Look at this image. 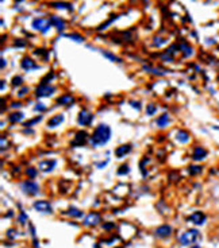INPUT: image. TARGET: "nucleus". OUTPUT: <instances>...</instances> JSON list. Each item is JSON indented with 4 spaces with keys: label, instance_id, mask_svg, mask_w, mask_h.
<instances>
[{
    "label": "nucleus",
    "instance_id": "0eeeda50",
    "mask_svg": "<svg viewBox=\"0 0 219 248\" xmlns=\"http://www.w3.org/2000/svg\"><path fill=\"white\" fill-rule=\"evenodd\" d=\"M33 206H34V209L39 213H51V210H53L49 201H41V200L35 201V202L33 204Z\"/></svg>",
    "mask_w": 219,
    "mask_h": 248
},
{
    "label": "nucleus",
    "instance_id": "20e7f679",
    "mask_svg": "<svg viewBox=\"0 0 219 248\" xmlns=\"http://www.w3.org/2000/svg\"><path fill=\"white\" fill-rule=\"evenodd\" d=\"M51 23L50 21H46V19L44 18H37L33 21V27L35 28V30H39L42 31V33H47V30L50 28Z\"/></svg>",
    "mask_w": 219,
    "mask_h": 248
},
{
    "label": "nucleus",
    "instance_id": "4468645a",
    "mask_svg": "<svg viewBox=\"0 0 219 248\" xmlns=\"http://www.w3.org/2000/svg\"><path fill=\"white\" fill-rule=\"evenodd\" d=\"M130 151H131V145H122L118 148H115V155H116V158H123Z\"/></svg>",
    "mask_w": 219,
    "mask_h": 248
},
{
    "label": "nucleus",
    "instance_id": "f3484780",
    "mask_svg": "<svg viewBox=\"0 0 219 248\" xmlns=\"http://www.w3.org/2000/svg\"><path fill=\"white\" fill-rule=\"evenodd\" d=\"M21 65H22V69H23V70H26V72H28V70H34V69H37L35 62H34L31 58H23Z\"/></svg>",
    "mask_w": 219,
    "mask_h": 248
},
{
    "label": "nucleus",
    "instance_id": "9d476101",
    "mask_svg": "<svg viewBox=\"0 0 219 248\" xmlns=\"http://www.w3.org/2000/svg\"><path fill=\"white\" fill-rule=\"evenodd\" d=\"M56 165H57V162L54 159H46V161H42V162H39V165H38V167H39V170L41 171H44V173H49V171H51V170L56 167Z\"/></svg>",
    "mask_w": 219,
    "mask_h": 248
},
{
    "label": "nucleus",
    "instance_id": "bb28decb",
    "mask_svg": "<svg viewBox=\"0 0 219 248\" xmlns=\"http://www.w3.org/2000/svg\"><path fill=\"white\" fill-rule=\"evenodd\" d=\"M129 171H130L129 166H127V165H122V166H120V169L118 170V174H119V175H123V174H127Z\"/></svg>",
    "mask_w": 219,
    "mask_h": 248
},
{
    "label": "nucleus",
    "instance_id": "37998d69",
    "mask_svg": "<svg viewBox=\"0 0 219 248\" xmlns=\"http://www.w3.org/2000/svg\"><path fill=\"white\" fill-rule=\"evenodd\" d=\"M194 248H200V247H199V246H195V247H194Z\"/></svg>",
    "mask_w": 219,
    "mask_h": 248
},
{
    "label": "nucleus",
    "instance_id": "58836bf2",
    "mask_svg": "<svg viewBox=\"0 0 219 248\" xmlns=\"http://www.w3.org/2000/svg\"><path fill=\"white\" fill-rule=\"evenodd\" d=\"M5 147H8L5 146V138H2V150H5Z\"/></svg>",
    "mask_w": 219,
    "mask_h": 248
},
{
    "label": "nucleus",
    "instance_id": "ddd939ff",
    "mask_svg": "<svg viewBox=\"0 0 219 248\" xmlns=\"http://www.w3.org/2000/svg\"><path fill=\"white\" fill-rule=\"evenodd\" d=\"M171 233H172L171 225H161L155 229V235L158 237H168V236H171Z\"/></svg>",
    "mask_w": 219,
    "mask_h": 248
},
{
    "label": "nucleus",
    "instance_id": "39448f33",
    "mask_svg": "<svg viewBox=\"0 0 219 248\" xmlns=\"http://www.w3.org/2000/svg\"><path fill=\"white\" fill-rule=\"evenodd\" d=\"M102 221V217H100L99 213L96 212H91L89 215L87 216V217L84 218V221H83V224H84L85 227H96L97 224Z\"/></svg>",
    "mask_w": 219,
    "mask_h": 248
},
{
    "label": "nucleus",
    "instance_id": "e433bc0d",
    "mask_svg": "<svg viewBox=\"0 0 219 248\" xmlns=\"http://www.w3.org/2000/svg\"><path fill=\"white\" fill-rule=\"evenodd\" d=\"M35 111L44 112V111H46V107L44 105V104H37V105H35Z\"/></svg>",
    "mask_w": 219,
    "mask_h": 248
},
{
    "label": "nucleus",
    "instance_id": "473e14b6",
    "mask_svg": "<svg viewBox=\"0 0 219 248\" xmlns=\"http://www.w3.org/2000/svg\"><path fill=\"white\" fill-rule=\"evenodd\" d=\"M27 218H28L27 215H26V213L22 210V212H21V216H19V223H21V224H25L26 221H27Z\"/></svg>",
    "mask_w": 219,
    "mask_h": 248
},
{
    "label": "nucleus",
    "instance_id": "6e6552de",
    "mask_svg": "<svg viewBox=\"0 0 219 248\" xmlns=\"http://www.w3.org/2000/svg\"><path fill=\"white\" fill-rule=\"evenodd\" d=\"M92 120H93V115L89 113L88 111H80L79 117H77V123L80 126H91Z\"/></svg>",
    "mask_w": 219,
    "mask_h": 248
},
{
    "label": "nucleus",
    "instance_id": "aec40b11",
    "mask_svg": "<svg viewBox=\"0 0 219 248\" xmlns=\"http://www.w3.org/2000/svg\"><path fill=\"white\" fill-rule=\"evenodd\" d=\"M57 101H58V104H61V105H70V104H73L74 99L72 96H69V94H64V96H61Z\"/></svg>",
    "mask_w": 219,
    "mask_h": 248
},
{
    "label": "nucleus",
    "instance_id": "cd10ccee",
    "mask_svg": "<svg viewBox=\"0 0 219 248\" xmlns=\"http://www.w3.org/2000/svg\"><path fill=\"white\" fill-rule=\"evenodd\" d=\"M41 119H42V116H37L35 119L28 120V122L26 123L25 126H26V127H31V126H34V124H35V123H39V122H41Z\"/></svg>",
    "mask_w": 219,
    "mask_h": 248
},
{
    "label": "nucleus",
    "instance_id": "412c9836",
    "mask_svg": "<svg viewBox=\"0 0 219 248\" xmlns=\"http://www.w3.org/2000/svg\"><path fill=\"white\" fill-rule=\"evenodd\" d=\"M50 23H51L53 26H56L58 30H62V28L65 27V22L62 21V19L57 18V16H53V18H50Z\"/></svg>",
    "mask_w": 219,
    "mask_h": 248
},
{
    "label": "nucleus",
    "instance_id": "a211bd4d",
    "mask_svg": "<svg viewBox=\"0 0 219 248\" xmlns=\"http://www.w3.org/2000/svg\"><path fill=\"white\" fill-rule=\"evenodd\" d=\"M176 140L178 143H188L189 142V134L187 131H177L176 134Z\"/></svg>",
    "mask_w": 219,
    "mask_h": 248
},
{
    "label": "nucleus",
    "instance_id": "2f4dec72",
    "mask_svg": "<svg viewBox=\"0 0 219 248\" xmlns=\"http://www.w3.org/2000/svg\"><path fill=\"white\" fill-rule=\"evenodd\" d=\"M22 81H23V80H22V77H19V76H15V77H14V78H12V85H14V86L22 85Z\"/></svg>",
    "mask_w": 219,
    "mask_h": 248
},
{
    "label": "nucleus",
    "instance_id": "4c0bfd02",
    "mask_svg": "<svg viewBox=\"0 0 219 248\" xmlns=\"http://www.w3.org/2000/svg\"><path fill=\"white\" fill-rule=\"evenodd\" d=\"M112 228H115V224H112V223H107L103 225V229H112Z\"/></svg>",
    "mask_w": 219,
    "mask_h": 248
},
{
    "label": "nucleus",
    "instance_id": "9b49d317",
    "mask_svg": "<svg viewBox=\"0 0 219 248\" xmlns=\"http://www.w3.org/2000/svg\"><path fill=\"white\" fill-rule=\"evenodd\" d=\"M88 138V134L85 131H80L76 134V138H74V140L72 142V146L73 147H79V146H83V143L87 140Z\"/></svg>",
    "mask_w": 219,
    "mask_h": 248
},
{
    "label": "nucleus",
    "instance_id": "393cba45",
    "mask_svg": "<svg viewBox=\"0 0 219 248\" xmlns=\"http://www.w3.org/2000/svg\"><path fill=\"white\" fill-rule=\"evenodd\" d=\"M201 166H189V169H188V171H189V174L191 175H196V174H199V173H201Z\"/></svg>",
    "mask_w": 219,
    "mask_h": 248
},
{
    "label": "nucleus",
    "instance_id": "c756f323",
    "mask_svg": "<svg viewBox=\"0 0 219 248\" xmlns=\"http://www.w3.org/2000/svg\"><path fill=\"white\" fill-rule=\"evenodd\" d=\"M66 37L73 39V41H76V42H83V37H80L79 34H70V35H66Z\"/></svg>",
    "mask_w": 219,
    "mask_h": 248
},
{
    "label": "nucleus",
    "instance_id": "7ed1b4c3",
    "mask_svg": "<svg viewBox=\"0 0 219 248\" xmlns=\"http://www.w3.org/2000/svg\"><path fill=\"white\" fill-rule=\"evenodd\" d=\"M21 187H22V192L25 193V194H28V196H34L39 192V185L31 180L25 181L21 185Z\"/></svg>",
    "mask_w": 219,
    "mask_h": 248
},
{
    "label": "nucleus",
    "instance_id": "f8f14e48",
    "mask_svg": "<svg viewBox=\"0 0 219 248\" xmlns=\"http://www.w3.org/2000/svg\"><path fill=\"white\" fill-rule=\"evenodd\" d=\"M207 157V151L206 148H203V147H196V148L194 150V152H192V159L194 161H203L206 159Z\"/></svg>",
    "mask_w": 219,
    "mask_h": 248
},
{
    "label": "nucleus",
    "instance_id": "a878e982",
    "mask_svg": "<svg viewBox=\"0 0 219 248\" xmlns=\"http://www.w3.org/2000/svg\"><path fill=\"white\" fill-rule=\"evenodd\" d=\"M102 54L104 57H107V58L109 59V61H112V62H120V59L118 58V57H115L114 54H111V53H108V51H102Z\"/></svg>",
    "mask_w": 219,
    "mask_h": 248
},
{
    "label": "nucleus",
    "instance_id": "6ab92c4d",
    "mask_svg": "<svg viewBox=\"0 0 219 248\" xmlns=\"http://www.w3.org/2000/svg\"><path fill=\"white\" fill-rule=\"evenodd\" d=\"M23 117H25V115H23L22 112H14V113H11L10 116H8V122L12 123V124H15V123L21 122Z\"/></svg>",
    "mask_w": 219,
    "mask_h": 248
},
{
    "label": "nucleus",
    "instance_id": "c9c22d12",
    "mask_svg": "<svg viewBox=\"0 0 219 248\" xmlns=\"http://www.w3.org/2000/svg\"><path fill=\"white\" fill-rule=\"evenodd\" d=\"M16 235H18V233H15V231H14V229H8V232H7V236H8V237H10V239H14V237H16Z\"/></svg>",
    "mask_w": 219,
    "mask_h": 248
},
{
    "label": "nucleus",
    "instance_id": "f257e3e1",
    "mask_svg": "<svg viewBox=\"0 0 219 248\" xmlns=\"http://www.w3.org/2000/svg\"><path fill=\"white\" fill-rule=\"evenodd\" d=\"M109 138H111V128L107 124L102 123L95 128L93 134L91 136V145L93 147H100L106 145L109 140Z\"/></svg>",
    "mask_w": 219,
    "mask_h": 248
},
{
    "label": "nucleus",
    "instance_id": "a19ab883",
    "mask_svg": "<svg viewBox=\"0 0 219 248\" xmlns=\"http://www.w3.org/2000/svg\"><path fill=\"white\" fill-rule=\"evenodd\" d=\"M2 68H5V59L2 58Z\"/></svg>",
    "mask_w": 219,
    "mask_h": 248
},
{
    "label": "nucleus",
    "instance_id": "423d86ee",
    "mask_svg": "<svg viewBox=\"0 0 219 248\" xmlns=\"http://www.w3.org/2000/svg\"><path fill=\"white\" fill-rule=\"evenodd\" d=\"M56 92V88L54 86H50V85H42L38 86L35 91V96L37 97H49Z\"/></svg>",
    "mask_w": 219,
    "mask_h": 248
},
{
    "label": "nucleus",
    "instance_id": "b1692460",
    "mask_svg": "<svg viewBox=\"0 0 219 248\" xmlns=\"http://www.w3.org/2000/svg\"><path fill=\"white\" fill-rule=\"evenodd\" d=\"M180 50L183 51L185 57H188V56H191V54H192V49L189 47L188 45H184V43H183V45H180Z\"/></svg>",
    "mask_w": 219,
    "mask_h": 248
},
{
    "label": "nucleus",
    "instance_id": "4be33fe9",
    "mask_svg": "<svg viewBox=\"0 0 219 248\" xmlns=\"http://www.w3.org/2000/svg\"><path fill=\"white\" fill-rule=\"evenodd\" d=\"M155 112H157V105H155L154 103H149L148 105H146V115L153 116Z\"/></svg>",
    "mask_w": 219,
    "mask_h": 248
},
{
    "label": "nucleus",
    "instance_id": "c85d7f7f",
    "mask_svg": "<svg viewBox=\"0 0 219 248\" xmlns=\"http://www.w3.org/2000/svg\"><path fill=\"white\" fill-rule=\"evenodd\" d=\"M26 173H27L28 178H35V177H37V170L34 169V167H28Z\"/></svg>",
    "mask_w": 219,
    "mask_h": 248
},
{
    "label": "nucleus",
    "instance_id": "1a4fd4ad",
    "mask_svg": "<svg viewBox=\"0 0 219 248\" xmlns=\"http://www.w3.org/2000/svg\"><path fill=\"white\" fill-rule=\"evenodd\" d=\"M206 218L207 217L203 212H194L191 215V217H189V221L196 224V225H203V224L206 223Z\"/></svg>",
    "mask_w": 219,
    "mask_h": 248
},
{
    "label": "nucleus",
    "instance_id": "7c9ffc66",
    "mask_svg": "<svg viewBox=\"0 0 219 248\" xmlns=\"http://www.w3.org/2000/svg\"><path fill=\"white\" fill-rule=\"evenodd\" d=\"M54 7H57V8H66V10H72V5H70V4H66V3H57V4H54Z\"/></svg>",
    "mask_w": 219,
    "mask_h": 248
},
{
    "label": "nucleus",
    "instance_id": "79ce46f5",
    "mask_svg": "<svg viewBox=\"0 0 219 248\" xmlns=\"http://www.w3.org/2000/svg\"><path fill=\"white\" fill-rule=\"evenodd\" d=\"M12 107H14V108H16V107H18V108H19V107H21V104H19V103H18V104H16V103H14V104H12Z\"/></svg>",
    "mask_w": 219,
    "mask_h": 248
},
{
    "label": "nucleus",
    "instance_id": "f704fd0d",
    "mask_svg": "<svg viewBox=\"0 0 219 248\" xmlns=\"http://www.w3.org/2000/svg\"><path fill=\"white\" fill-rule=\"evenodd\" d=\"M130 105L132 107V108L137 109V111H139L141 109V103L139 101H130Z\"/></svg>",
    "mask_w": 219,
    "mask_h": 248
},
{
    "label": "nucleus",
    "instance_id": "2eb2a0df",
    "mask_svg": "<svg viewBox=\"0 0 219 248\" xmlns=\"http://www.w3.org/2000/svg\"><path fill=\"white\" fill-rule=\"evenodd\" d=\"M169 122H171V117H169V113H161L160 116H158V119L155 120V124H157L160 128H164V127H166L169 124Z\"/></svg>",
    "mask_w": 219,
    "mask_h": 248
},
{
    "label": "nucleus",
    "instance_id": "ea45409f",
    "mask_svg": "<svg viewBox=\"0 0 219 248\" xmlns=\"http://www.w3.org/2000/svg\"><path fill=\"white\" fill-rule=\"evenodd\" d=\"M107 163H108V161H106V162H102V163H97V166H99V167H100V169H102V167H103V166H106V165H107Z\"/></svg>",
    "mask_w": 219,
    "mask_h": 248
},
{
    "label": "nucleus",
    "instance_id": "5701e85b",
    "mask_svg": "<svg viewBox=\"0 0 219 248\" xmlns=\"http://www.w3.org/2000/svg\"><path fill=\"white\" fill-rule=\"evenodd\" d=\"M66 213H68L70 217H81V216H83V212H81V210H79L77 208H70V209H69Z\"/></svg>",
    "mask_w": 219,
    "mask_h": 248
},
{
    "label": "nucleus",
    "instance_id": "72a5a7b5",
    "mask_svg": "<svg viewBox=\"0 0 219 248\" xmlns=\"http://www.w3.org/2000/svg\"><path fill=\"white\" fill-rule=\"evenodd\" d=\"M27 92H28V86H25V88H22L21 91H19L18 96H19V97H23L25 94H27Z\"/></svg>",
    "mask_w": 219,
    "mask_h": 248
},
{
    "label": "nucleus",
    "instance_id": "f03ea898",
    "mask_svg": "<svg viewBox=\"0 0 219 248\" xmlns=\"http://www.w3.org/2000/svg\"><path fill=\"white\" fill-rule=\"evenodd\" d=\"M199 237V231L198 229H189L187 231V232H184L183 235L178 237V240H180L181 246H191V244H194L195 241L198 240Z\"/></svg>",
    "mask_w": 219,
    "mask_h": 248
},
{
    "label": "nucleus",
    "instance_id": "dca6fc26",
    "mask_svg": "<svg viewBox=\"0 0 219 248\" xmlns=\"http://www.w3.org/2000/svg\"><path fill=\"white\" fill-rule=\"evenodd\" d=\"M62 122H64V115H56V116H53L47 122V127L49 128H56V127H58Z\"/></svg>",
    "mask_w": 219,
    "mask_h": 248
}]
</instances>
